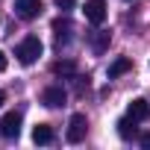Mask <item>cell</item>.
<instances>
[{"mask_svg": "<svg viewBox=\"0 0 150 150\" xmlns=\"http://www.w3.org/2000/svg\"><path fill=\"white\" fill-rule=\"evenodd\" d=\"M41 50H44V47H41V41H38L35 35H27V38L18 44L15 56H18V62H21V65H33V62L41 56Z\"/></svg>", "mask_w": 150, "mask_h": 150, "instance_id": "cell-1", "label": "cell"}, {"mask_svg": "<svg viewBox=\"0 0 150 150\" xmlns=\"http://www.w3.org/2000/svg\"><path fill=\"white\" fill-rule=\"evenodd\" d=\"M86 132H88V121H86V115H71V121H68V141L71 144H80L83 138H86Z\"/></svg>", "mask_w": 150, "mask_h": 150, "instance_id": "cell-2", "label": "cell"}, {"mask_svg": "<svg viewBox=\"0 0 150 150\" xmlns=\"http://www.w3.org/2000/svg\"><path fill=\"white\" fill-rule=\"evenodd\" d=\"M15 15L24 21H33L41 15V0H15Z\"/></svg>", "mask_w": 150, "mask_h": 150, "instance_id": "cell-3", "label": "cell"}, {"mask_svg": "<svg viewBox=\"0 0 150 150\" xmlns=\"http://www.w3.org/2000/svg\"><path fill=\"white\" fill-rule=\"evenodd\" d=\"M65 100H68V94H65V88H62V86H50V88H44V94H41V103H44V106H50V109L65 106Z\"/></svg>", "mask_w": 150, "mask_h": 150, "instance_id": "cell-4", "label": "cell"}, {"mask_svg": "<svg viewBox=\"0 0 150 150\" xmlns=\"http://www.w3.org/2000/svg\"><path fill=\"white\" fill-rule=\"evenodd\" d=\"M86 21H91L94 27H100L106 21V3L103 0H88L86 3Z\"/></svg>", "mask_w": 150, "mask_h": 150, "instance_id": "cell-5", "label": "cell"}, {"mask_svg": "<svg viewBox=\"0 0 150 150\" xmlns=\"http://www.w3.org/2000/svg\"><path fill=\"white\" fill-rule=\"evenodd\" d=\"M0 132H3V138H18L21 135V115L9 112L3 121H0Z\"/></svg>", "mask_w": 150, "mask_h": 150, "instance_id": "cell-6", "label": "cell"}, {"mask_svg": "<svg viewBox=\"0 0 150 150\" xmlns=\"http://www.w3.org/2000/svg\"><path fill=\"white\" fill-rule=\"evenodd\" d=\"M53 33H56V47H62V44H68V41H71L74 27H71V21H68V18H56V21H53Z\"/></svg>", "mask_w": 150, "mask_h": 150, "instance_id": "cell-7", "label": "cell"}, {"mask_svg": "<svg viewBox=\"0 0 150 150\" xmlns=\"http://www.w3.org/2000/svg\"><path fill=\"white\" fill-rule=\"evenodd\" d=\"M127 115H129L132 121H147V118H150V103H147L144 97H135V100L127 106Z\"/></svg>", "mask_w": 150, "mask_h": 150, "instance_id": "cell-8", "label": "cell"}, {"mask_svg": "<svg viewBox=\"0 0 150 150\" xmlns=\"http://www.w3.org/2000/svg\"><path fill=\"white\" fill-rule=\"evenodd\" d=\"M53 138H56V132H53L50 124H38V127H33V141H35V144H53Z\"/></svg>", "mask_w": 150, "mask_h": 150, "instance_id": "cell-9", "label": "cell"}, {"mask_svg": "<svg viewBox=\"0 0 150 150\" xmlns=\"http://www.w3.org/2000/svg\"><path fill=\"white\" fill-rule=\"evenodd\" d=\"M132 68V62H129V56H118L112 65H109V80H115V77H121V74H127Z\"/></svg>", "mask_w": 150, "mask_h": 150, "instance_id": "cell-10", "label": "cell"}, {"mask_svg": "<svg viewBox=\"0 0 150 150\" xmlns=\"http://www.w3.org/2000/svg\"><path fill=\"white\" fill-rule=\"evenodd\" d=\"M135 124H138V121H132L129 115L121 118V121H118V135H121V138H135V132H138Z\"/></svg>", "mask_w": 150, "mask_h": 150, "instance_id": "cell-11", "label": "cell"}, {"mask_svg": "<svg viewBox=\"0 0 150 150\" xmlns=\"http://www.w3.org/2000/svg\"><path fill=\"white\" fill-rule=\"evenodd\" d=\"M91 47H94V53H103L109 47V33H94L91 35Z\"/></svg>", "mask_w": 150, "mask_h": 150, "instance_id": "cell-12", "label": "cell"}, {"mask_svg": "<svg viewBox=\"0 0 150 150\" xmlns=\"http://www.w3.org/2000/svg\"><path fill=\"white\" fill-rule=\"evenodd\" d=\"M53 74H59V77H74V74H77V65L74 62H56Z\"/></svg>", "mask_w": 150, "mask_h": 150, "instance_id": "cell-13", "label": "cell"}, {"mask_svg": "<svg viewBox=\"0 0 150 150\" xmlns=\"http://www.w3.org/2000/svg\"><path fill=\"white\" fill-rule=\"evenodd\" d=\"M53 3H56L62 12H68V9H74V3H77V0H53Z\"/></svg>", "mask_w": 150, "mask_h": 150, "instance_id": "cell-14", "label": "cell"}, {"mask_svg": "<svg viewBox=\"0 0 150 150\" xmlns=\"http://www.w3.org/2000/svg\"><path fill=\"white\" fill-rule=\"evenodd\" d=\"M141 147H144V150H150V132H144V135H141Z\"/></svg>", "mask_w": 150, "mask_h": 150, "instance_id": "cell-15", "label": "cell"}, {"mask_svg": "<svg viewBox=\"0 0 150 150\" xmlns=\"http://www.w3.org/2000/svg\"><path fill=\"white\" fill-rule=\"evenodd\" d=\"M6 65H9V62H6V53L0 50V71H6Z\"/></svg>", "mask_w": 150, "mask_h": 150, "instance_id": "cell-16", "label": "cell"}, {"mask_svg": "<svg viewBox=\"0 0 150 150\" xmlns=\"http://www.w3.org/2000/svg\"><path fill=\"white\" fill-rule=\"evenodd\" d=\"M3 100H6V94H3V91H0V106H3Z\"/></svg>", "mask_w": 150, "mask_h": 150, "instance_id": "cell-17", "label": "cell"}]
</instances>
